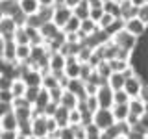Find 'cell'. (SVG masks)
Wrapping results in <instances>:
<instances>
[{
    "mask_svg": "<svg viewBox=\"0 0 148 139\" xmlns=\"http://www.w3.org/2000/svg\"><path fill=\"white\" fill-rule=\"evenodd\" d=\"M104 11L113 17H120V2L119 0H104Z\"/></svg>",
    "mask_w": 148,
    "mask_h": 139,
    "instance_id": "f546056e",
    "label": "cell"
},
{
    "mask_svg": "<svg viewBox=\"0 0 148 139\" xmlns=\"http://www.w3.org/2000/svg\"><path fill=\"white\" fill-rule=\"evenodd\" d=\"M59 139H76V136H74V128L69 124V126L65 128H59Z\"/></svg>",
    "mask_w": 148,
    "mask_h": 139,
    "instance_id": "d590c367",
    "label": "cell"
},
{
    "mask_svg": "<svg viewBox=\"0 0 148 139\" xmlns=\"http://www.w3.org/2000/svg\"><path fill=\"white\" fill-rule=\"evenodd\" d=\"M80 71H82V63L76 56H69L67 58V63H65V69H63V74L69 78H80Z\"/></svg>",
    "mask_w": 148,
    "mask_h": 139,
    "instance_id": "9c48e42d",
    "label": "cell"
},
{
    "mask_svg": "<svg viewBox=\"0 0 148 139\" xmlns=\"http://www.w3.org/2000/svg\"><path fill=\"white\" fill-rule=\"evenodd\" d=\"M111 111H113V117H115V120H117V122H120V120H126L128 115H130L128 104H113Z\"/></svg>",
    "mask_w": 148,
    "mask_h": 139,
    "instance_id": "cb8c5ba5",
    "label": "cell"
},
{
    "mask_svg": "<svg viewBox=\"0 0 148 139\" xmlns=\"http://www.w3.org/2000/svg\"><path fill=\"white\" fill-rule=\"evenodd\" d=\"M18 8H21V11L26 17H30V15H35L39 11L41 4H39V0H18Z\"/></svg>",
    "mask_w": 148,
    "mask_h": 139,
    "instance_id": "2e32d148",
    "label": "cell"
},
{
    "mask_svg": "<svg viewBox=\"0 0 148 139\" xmlns=\"http://www.w3.org/2000/svg\"><path fill=\"white\" fill-rule=\"evenodd\" d=\"M69 113H71V109L63 108L61 104L58 106V109H56V113H54V120H56V124H58L59 128L69 126Z\"/></svg>",
    "mask_w": 148,
    "mask_h": 139,
    "instance_id": "d6986e66",
    "label": "cell"
},
{
    "mask_svg": "<svg viewBox=\"0 0 148 139\" xmlns=\"http://www.w3.org/2000/svg\"><path fill=\"white\" fill-rule=\"evenodd\" d=\"M17 128H18V120L13 111H9L4 117H0V130H17Z\"/></svg>",
    "mask_w": 148,
    "mask_h": 139,
    "instance_id": "7402d4cb",
    "label": "cell"
},
{
    "mask_svg": "<svg viewBox=\"0 0 148 139\" xmlns=\"http://www.w3.org/2000/svg\"><path fill=\"white\" fill-rule=\"evenodd\" d=\"M0 58L9 59V61H17V43L15 39H4V48Z\"/></svg>",
    "mask_w": 148,
    "mask_h": 139,
    "instance_id": "5bb4252c",
    "label": "cell"
},
{
    "mask_svg": "<svg viewBox=\"0 0 148 139\" xmlns=\"http://www.w3.org/2000/svg\"><path fill=\"white\" fill-rule=\"evenodd\" d=\"M28 89V85H26V82L22 80V78H15L11 83V93H13V96H24V93Z\"/></svg>",
    "mask_w": 148,
    "mask_h": 139,
    "instance_id": "83f0119b",
    "label": "cell"
},
{
    "mask_svg": "<svg viewBox=\"0 0 148 139\" xmlns=\"http://www.w3.org/2000/svg\"><path fill=\"white\" fill-rule=\"evenodd\" d=\"M145 139H148V132H146V133H145Z\"/></svg>",
    "mask_w": 148,
    "mask_h": 139,
    "instance_id": "f5cc1de1",
    "label": "cell"
},
{
    "mask_svg": "<svg viewBox=\"0 0 148 139\" xmlns=\"http://www.w3.org/2000/svg\"><path fill=\"white\" fill-rule=\"evenodd\" d=\"M67 91L74 93V95L78 96V98H85V82L82 80V78H71L69 80V85H67Z\"/></svg>",
    "mask_w": 148,
    "mask_h": 139,
    "instance_id": "7c38bea8",
    "label": "cell"
},
{
    "mask_svg": "<svg viewBox=\"0 0 148 139\" xmlns=\"http://www.w3.org/2000/svg\"><path fill=\"white\" fill-rule=\"evenodd\" d=\"M39 91H41V85H28V89L24 93V98L30 102L32 106H34V102L37 98V95H39Z\"/></svg>",
    "mask_w": 148,
    "mask_h": 139,
    "instance_id": "1f68e13d",
    "label": "cell"
},
{
    "mask_svg": "<svg viewBox=\"0 0 148 139\" xmlns=\"http://www.w3.org/2000/svg\"><path fill=\"white\" fill-rule=\"evenodd\" d=\"M89 11H91V6L85 2V0H82V2L72 9V15H76L78 19H80V21H83V19L89 17Z\"/></svg>",
    "mask_w": 148,
    "mask_h": 139,
    "instance_id": "4316f807",
    "label": "cell"
},
{
    "mask_svg": "<svg viewBox=\"0 0 148 139\" xmlns=\"http://www.w3.org/2000/svg\"><path fill=\"white\" fill-rule=\"evenodd\" d=\"M130 108V115H135V117H141L143 113H146V104L141 96H135V98H130L128 102Z\"/></svg>",
    "mask_w": 148,
    "mask_h": 139,
    "instance_id": "9a60e30c",
    "label": "cell"
},
{
    "mask_svg": "<svg viewBox=\"0 0 148 139\" xmlns=\"http://www.w3.org/2000/svg\"><path fill=\"white\" fill-rule=\"evenodd\" d=\"M32 133L35 137L48 136V117L45 113H34V117H32Z\"/></svg>",
    "mask_w": 148,
    "mask_h": 139,
    "instance_id": "5b68a950",
    "label": "cell"
},
{
    "mask_svg": "<svg viewBox=\"0 0 148 139\" xmlns=\"http://www.w3.org/2000/svg\"><path fill=\"white\" fill-rule=\"evenodd\" d=\"M111 41H113L120 50H130V52H133V48L137 46V37L132 35L130 32H126L124 28L111 37Z\"/></svg>",
    "mask_w": 148,
    "mask_h": 139,
    "instance_id": "7a4b0ae2",
    "label": "cell"
},
{
    "mask_svg": "<svg viewBox=\"0 0 148 139\" xmlns=\"http://www.w3.org/2000/svg\"><path fill=\"white\" fill-rule=\"evenodd\" d=\"M9 111H13V104H9V102H0V117H4Z\"/></svg>",
    "mask_w": 148,
    "mask_h": 139,
    "instance_id": "ee69618b",
    "label": "cell"
},
{
    "mask_svg": "<svg viewBox=\"0 0 148 139\" xmlns=\"http://www.w3.org/2000/svg\"><path fill=\"white\" fill-rule=\"evenodd\" d=\"M17 139H28L26 136H21V133H18V136H17Z\"/></svg>",
    "mask_w": 148,
    "mask_h": 139,
    "instance_id": "c3c4849f",
    "label": "cell"
},
{
    "mask_svg": "<svg viewBox=\"0 0 148 139\" xmlns=\"http://www.w3.org/2000/svg\"><path fill=\"white\" fill-rule=\"evenodd\" d=\"M78 102H80V98H78V96L74 95V93L67 91V89L63 91L61 98H59V104H61L63 108H67V109H74V108L78 106Z\"/></svg>",
    "mask_w": 148,
    "mask_h": 139,
    "instance_id": "ffe728a7",
    "label": "cell"
},
{
    "mask_svg": "<svg viewBox=\"0 0 148 139\" xmlns=\"http://www.w3.org/2000/svg\"><path fill=\"white\" fill-rule=\"evenodd\" d=\"M58 4H63V0H58Z\"/></svg>",
    "mask_w": 148,
    "mask_h": 139,
    "instance_id": "db71d44e",
    "label": "cell"
},
{
    "mask_svg": "<svg viewBox=\"0 0 148 139\" xmlns=\"http://www.w3.org/2000/svg\"><path fill=\"white\" fill-rule=\"evenodd\" d=\"M59 78L61 76H56L54 72H46L43 74V83H41V87H45L46 91H50V89H54V87H58L59 85Z\"/></svg>",
    "mask_w": 148,
    "mask_h": 139,
    "instance_id": "d4e9b609",
    "label": "cell"
},
{
    "mask_svg": "<svg viewBox=\"0 0 148 139\" xmlns=\"http://www.w3.org/2000/svg\"><path fill=\"white\" fill-rule=\"evenodd\" d=\"M146 2H148V0H146Z\"/></svg>",
    "mask_w": 148,
    "mask_h": 139,
    "instance_id": "9f6ffc18",
    "label": "cell"
},
{
    "mask_svg": "<svg viewBox=\"0 0 148 139\" xmlns=\"http://www.w3.org/2000/svg\"><path fill=\"white\" fill-rule=\"evenodd\" d=\"M98 24H96L95 21H92L91 17H87V19H83L82 21V24H80V34L83 37H87V35H91V34H95L96 30H98Z\"/></svg>",
    "mask_w": 148,
    "mask_h": 139,
    "instance_id": "603a6c76",
    "label": "cell"
},
{
    "mask_svg": "<svg viewBox=\"0 0 148 139\" xmlns=\"http://www.w3.org/2000/svg\"><path fill=\"white\" fill-rule=\"evenodd\" d=\"M80 24H82V21H80L76 15H72V17L67 21V24L61 28V30L65 32V34H71V32H80Z\"/></svg>",
    "mask_w": 148,
    "mask_h": 139,
    "instance_id": "4dcf8cb0",
    "label": "cell"
},
{
    "mask_svg": "<svg viewBox=\"0 0 148 139\" xmlns=\"http://www.w3.org/2000/svg\"><path fill=\"white\" fill-rule=\"evenodd\" d=\"M137 17L141 19V21H145L146 24H148V2H145L141 8L137 9Z\"/></svg>",
    "mask_w": 148,
    "mask_h": 139,
    "instance_id": "ab89813d",
    "label": "cell"
},
{
    "mask_svg": "<svg viewBox=\"0 0 148 139\" xmlns=\"http://www.w3.org/2000/svg\"><path fill=\"white\" fill-rule=\"evenodd\" d=\"M13 93L11 89H4V91H0V102H9V104H13Z\"/></svg>",
    "mask_w": 148,
    "mask_h": 139,
    "instance_id": "60d3db41",
    "label": "cell"
},
{
    "mask_svg": "<svg viewBox=\"0 0 148 139\" xmlns=\"http://www.w3.org/2000/svg\"><path fill=\"white\" fill-rule=\"evenodd\" d=\"M80 2H82V0H63V4H65L67 8H71V9H74Z\"/></svg>",
    "mask_w": 148,
    "mask_h": 139,
    "instance_id": "bcb514c9",
    "label": "cell"
},
{
    "mask_svg": "<svg viewBox=\"0 0 148 139\" xmlns=\"http://www.w3.org/2000/svg\"><path fill=\"white\" fill-rule=\"evenodd\" d=\"M15 30H17V24L9 15H4L0 19V35H2L4 39H13Z\"/></svg>",
    "mask_w": 148,
    "mask_h": 139,
    "instance_id": "30bf717a",
    "label": "cell"
},
{
    "mask_svg": "<svg viewBox=\"0 0 148 139\" xmlns=\"http://www.w3.org/2000/svg\"><path fill=\"white\" fill-rule=\"evenodd\" d=\"M0 39H2V35H0Z\"/></svg>",
    "mask_w": 148,
    "mask_h": 139,
    "instance_id": "11a10c76",
    "label": "cell"
},
{
    "mask_svg": "<svg viewBox=\"0 0 148 139\" xmlns=\"http://www.w3.org/2000/svg\"><path fill=\"white\" fill-rule=\"evenodd\" d=\"M32 45H17V63H28L30 61Z\"/></svg>",
    "mask_w": 148,
    "mask_h": 139,
    "instance_id": "484cf974",
    "label": "cell"
},
{
    "mask_svg": "<svg viewBox=\"0 0 148 139\" xmlns=\"http://www.w3.org/2000/svg\"><path fill=\"white\" fill-rule=\"evenodd\" d=\"M17 130H0V139H17Z\"/></svg>",
    "mask_w": 148,
    "mask_h": 139,
    "instance_id": "7bdbcfd3",
    "label": "cell"
},
{
    "mask_svg": "<svg viewBox=\"0 0 148 139\" xmlns=\"http://www.w3.org/2000/svg\"><path fill=\"white\" fill-rule=\"evenodd\" d=\"M13 80H15V78L6 76V74H0V91H4V89H11Z\"/></svg>",
    "mask_w": 148,
    "mask_h": 139,
    "instance_id": "74e56055",
    "label": "cell"
},
{
    "mask_svg": "<svg viewBox=\"0 0 148 139\" xmlns=\"http://www.w3.org/2000/svg\"><path fill=\"white\" fill-rule=\"evenodd\" d=\"M58 102H54V100H50L48 102V106L45 108V115L46 117H54V113H56V109H58Z\"/></svg>",
    "mask_w": 148,
    "mask_h": 139,
    "instance_id": "b9f144b4",
    "label": "cell"
},
{
    "mask_svg": "<svg viewBox=\"0 0 148 139\" xmlns=\"http://www.w3.org/2000/svg\"><path fill=\"white\" fill-rule=\"evenodd\" d=\"M13 39H15L17 45H30V35H28V32H26L24 26H17Z\"/></svg>",
    "mask_w": 148,
    "mask_h": 139,
    "instance_id": "f1b7e54d",
    "label": "cell"
},
{
    "mask_svg": "<svg viewBox=\"0 0 148 139\" xmlns=\"http://www.w3.org/2000/svg\"><path fill=\"white\" fill-rule=\"evenodd\" d=\"M115 19H117V17H113L111 13H106V11H104V15H102V19L98 21V26L102 28V30H106V28H108V26L111 24V22L115 21Z\"/></svg>",
    "mask_w": 148,
    "mask_h": 139,
    "instance_id": "8d00e7d4",
    "label": "cell"
},
{
    "mask_svg": "<svg viewBox=\"0 0 148 139\" xmlns=\"http://www.w3.org/2000/svg\"><path fill=\"white\" fill-rule=\"evenodd\" d=\"M102 15H104V6H91V11H89V17L92 19V21L98 24V21L102 19Z\"/></svg>",
    "mask_w": 148,
    "mask_h": 139,
    "instance_id": "e575fe53",
    "label": "cell"
},
{
    "mask_svg": "<svg viewBox=\"0 0 148 139\" xmlns=\"http://www.w3.org/2000/svg\"><path fill=\"white\" fill-rule=\"evenodd\" d=\"M67 63V56H63L61 52H50L48 56V69L50 72H54L56 76H63V69Z\"/></svg>",
    "mask_w": 148,
    "mask_h": 139,
    "instance_id": "8992f818",
    "label": "cell"
},
{
    "mask_svg": "<svg viewBox=\"0 0 148 139\" xmlns=\"http://www.w3.org/2000/svg\"><path fill=\"white\" fill-rule=\"evenodd\" d=\"M11 19H13V21H15V24L17 26H24L26 24V15H24V13H22L21 11V8H18V11H15V13H13V15H11Z\"/></svg>",
    "mask_w": 148,
    "mask_h": 139,
    "instance_id": "f35d334b",
    "label": "cell"
},
{
    "mask_svg": "<svg viewBox=\"0 0 148 139\" xmlns=\"http://www.w3.org/2000/svg\"><path fill=\"white\" fill-rule=\"evenodd\" d=\"M39 32H41V35H43V39H45V43L46 41H50V39H54L56 35L61 32V28H59L58 24H56L54 21H46L43 26L39 28Z\"/></svg>",
    "mask_w": 148,
    "mask_h": 139,
    "instance_id": "8fae6325",
    "label": "cell"
},
{
    "mask_svg": "<svg viewBox=\"0 0 148 139\" xmlns=\"http://www.w3.org/2000/svg\"><path fill=\"white\" fill-rule=\"evenodd\" d=\"M143 85H145L143 78L135 72V74H132V76H126V82H124V91H126L132 98H135V96H141Z\"/></svg>",
    "mask_w": 148,
    "mask_h": 139,
    "instance_id": "3957f363",
    "label": "cell"
},
{
    "mask_svg": "<svg viewBox=\"0 0 148 139\" xmlns=\"http://www.w3.org/2000/svg\"><path fill=\"white\" fill-rule=\"evenodd\" d=\"M117 139H128V136H119Z\"/></svg>",
    "mask_w": 148,
    "mask_h": 139,
    "instance_id": "f907efd6",
    "label": "cell"
},
{
    "mask_svg": "<svg viewBox=\"0 0 148 139\" xmlns=\"http://www.w3.org/2000/svg\"><path fill=\"white\" fill-rule=\"evenodd\" d=\"M72 17V9L67 8L65 4H58V6L54 8V15H52V21L58 24L59 28H63L67 24V21Z\"/></svg>",
    "mask_w": 148,
    "mask_h": 139,
    "instance_id": "ba28073f",
    "label": "cell"
},
{
    "mask_svg": "<svg viewBox=\"0 0 148 139\" xmlns=\"http://www.w3.org/2000/svg\"><path fill=\"white\" fill-rule=\"evenodd\" d=\"M130 98H132V96H130L124 89H117V91L113 93V100H115V104H128Z\"/></svg>",
    "mask_w": 148,
    "mask_h": 139,
    "instance_id": "d6a6232c",
    "label": "cell"
},
{
    "mask_svg": "<svg viewBox=\"0 0 148 139\" xmlns=\"http://www.w3.org/2000/svg\"><path fill=\"white\" fill-rule=\"evenodd\" d=\"M39 4L45 8H56L58 6V0H39Z\"/></svg>",
    "mask_w": 148,
    "mask_h": 139,
    "instance_id": "f6af8a7d",
    "label": "cell"
},
{
    "mask_svg": "<svg viewBox=\"0 0 148 139\" xmlns=\"http://www.w3.org/2000/svg\"><path fill=\"white\" fill-rule=\"evenodd\" d=\"M13 113H15L18 122L32 120V117H34V106H18V108H13Z\"/></svg>",
    "mask_w": 148,
    "mask_h": 139,
    "instance_id": "e0dca14e",
    "label": "cell"
},
{
    "mask_svg": "<svg viewBox=\"0 0 148 139\" xmlns=\"http://www.w3.org/2000/svg\"><path fill=\"white\" fill-rule=\"evenodd\" d=\"M4 17V11H2V6H0V19Z\"/></svg>",
    "mask_w": 148,
    "mask_h": 139,
    "instance_id": "681fc988",
    "label": "cell"
},
{
    "mask_svg": "<svg viewBox=\"0 0 148 139\" xmlns=\"http://www.w3.org/2000/svg\"><path fill=\"white\" fill-rule=\"evenodd\" d=\"M117 122L113 117V111H111V108H98L92 113V124H95L96 128L100 130H106L109 126H113V124Z\"/></svg>",
    "mask_w": 148,
    "mask_h": 139,
    "instance_id": "6da1fadb",
    "label": "cell"
},
{
    "mask_svg": "<svg viewBox=\"0 0 148 139\" xmlns=\"http://www.w3.org/2000/svg\"><path fill=\"white\" fill-rule=\"evenodd\" d=\"M108 63H109V67H111V71L113 72H126L128 69H130V59H124V58H113V59H108Z\"/></svg>",
    "mask_w": 148,
    "mask_h": 139,
    "instance_id": "44dd1931",
    "label": "cell"
},
{
    "mask_svg": "<svg viewBox=\"0 0 148 139\" xmlns=\"http://www.w3.org/2000/svg\"><path fill=\"white\" fill-rule=\"evenodd\" d=\"M69 124L71 126H76V124H82V111L78 108L71 109V113H69Z\"/></svg>",
    "mask_w": 148,
    "mask_h": 139,
    "instance_id": "836d02e7",
    "label": "cell"
},
{
    "mask_svg": "<svg viewBox=\"0 0 148 139\" xmlns=\"http://www.w3.org/2000/svg\"><path fill=\"white\" fill-rule=\"evenodd\" d=\"M28 139H37V137L35 136H28Z\"/></svg>",
    "mask_w": 148,
    "mask_h": 139,
    "instance_id": "816d5d0a",
    "label": "cell"
},
{
    "mask_svg": "<svg viewBox=\"0 0 148 139\" xmlns=\"http://www.w3.org/2000/svg\"><path fill=\"white\" fill-rule=\"evenodd\" d=\"M89 6H104V0H85Z\"/></svg>",
    "mask_w": 148,
    "mask_h": 139,
    "instance_id": "7dc6e473",
    "label": "cell"
},
{
    "mask_svg": "<svg viewBox=\"0 0 148 139\" xmlns=\"http://www.w3.org/2000/svg\"><path fill=\"white\" fill-rule=\"evenodd\" d=\"M113 89L108 85V83H104V85L98 87V91H96V98H98V104L100 108H113L115 100H113Z\"/></svg>",
    "mask_w": 148,
    "mask_h": 139,
    "instance_id": "52a82bcc",
    "label": "cell"
},
{
    "mask_svg": "<svg viewBox=\"0 0 148 139\" xmlns=\"http://www.w3.org/2000/svg\"><path fill=\"white\" fill-rule=\"evenodd\" d=\"M124 82H126V74H124V72H111L109 78H108V85L113 91L124 89Z\"/></svg>",
    "mask_w": 148,
    "mask_h": 139,
    "instance_id": "ac0fdd59",
    "label": "cell"
},
{
    "mask_svg": "<svg viewBox=\"0 0 148 139\" xmlns=\"http://www.w3.org/2000/svg\"><path fill=\"white\" fill-rule=\"evenodd\" d=\"M124 30L130 32L132 35H135L137 39L139 37H143L146 34V30H148V24L145 21H141L139 17H132V19H126L124 21Z\"/></svg>",
    "mask_w": 148,
    "mask_h": 139,
    "instance_id": "277c9868",
    "label": "cell"
},
{
    "mask_svg": "<svg viewBox=\"0 0 148 139\" xmlns=\"http://www.w3.org/2000/svg\"><path fill=\"white\" fill-rule=\"evenodd\" d=\"M48 102H50V93L45 87H41L39 95H37V98L34 102V113H45V108L48 106Z\"/></svg>",
    "mask_w": 148,
    "mask_h": 139,
    "instance_id": "4fadbf2b",
    "label": "cell"
}]
</instances>
